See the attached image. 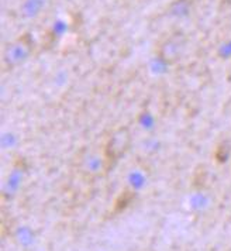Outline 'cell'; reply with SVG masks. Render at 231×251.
Masks as SVG:
<instances>
[{
  "mask_svg": "<svg viewBox=\"0 0 231 251\" xmlns=\"http://www.w3.org/2000/svg\"><path fill=\"white\" fill-rule=\"evenodd\" d=\"M76 171L85 179H99L112 171V167L106 160L102 147H83L75 158Z\"/></svg>",
  "mask_w": 231,
  "mask_h": 251,
  "instance_id": "1",
  "label": "cell"
},
{
  "mask_svg": "<svg viewBox=\"0 0 231 251\" xmlns=\"http://www.w3.org/2000/svg\"><path fill=\"white\" fill-rule=\"evenodd\" d=\"M133 146V133L126 126H118L106 136L102 143L104 157L109 165L113 168L120 160H123L131 150Z\"/></svg>",
  "mask_w": 231,
  "mask_h": 251,
  "instance_id": "3",
  "label": "cell"
},
{
  "mask_svg": "<svg viewBox=\"0 0 231 251\" xmlns=\"http://www.w3.org/2000/svg\"><path fill=\"white\" fill-rule=\"evenodd\" d=\"M27 171L25 168V162L24 161H16L13 168L10 170V175L7 178V182L4 183V189H3V195L7 196V195L14 194L17 191V188L20 186V182L23 181L24 172Z\"/></svg>",
  "mask_w": 231,
  "mask_h": 251,
  "instance_id": "5",
  "label": "cell"
},
{
  "mask_svg": "<svg viewBox=\"0 0 231 251\" xmlns=\"http://www.w3.org/2000/svg\"><path fill=\"white\" fill-rule=\"evenodd\" d=\"M187 46V37L184 31L178 30L172 31L165 37H162L161 40L157 44V57L160 58L166 65H172L175 62H178L181 58L184 57Z\"/></svg>",
  "mask_w": 231,
  "mask_h": 251,
  "instance_id": "4",
  "label": "cell"
},
{
  "mask_svg": "<svg viewBox=\"0 0 231 251\" xmlns=\"http://www.w3.org/2000/svg\"><path fill=\"white\" fill-rule=\"evenodd\" d=\"M35 51V40L30 33H24L7 43L1 52V67L4 71L22 67Z\"/></svg>",
  "mask_w": 231,
  "mask_h": 251,
  "instance_id": "2",
  "label": "cell"
}]
</instances>
